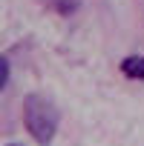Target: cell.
Returning <instances> with one entry per match:
<instances>
[{"mask_svg":"<svg viewBox=\"0 0 144 146\" xmlns=\"http://www.w3.org/2000/svg\"><path fill=\"white\" fill-rule=\"evenodd\" d=\"M58 123H61V115H58V106L49 98H43L38 92L23 98V126L35 137L38 146H49L55 140Z\"/></svg>","mask_w":144,"mask_h":146,"instance_id":"cell-1","label":"cell"},{"mask_svg":"<svg viewBox=\"0 0 144 146\" xmlns=\"http://www.w3.org/2000/svg\"><path fill=\"white\" fill-rule=\"evenodd\" d=\"M9 72H12L9 57H3V54H0V92H3V89H6V83H9Z\"/></svg>","mask_w":144,"mask_h":146,"instance_id":"cell-3","label":"cell"},{"mask_svg":"<svg viewBox=\"0 0 144 146\" xmlns=\"http://www.w3.org/2000/svg\"><path fill=\"white\" fill-rule=\"evenodd\" d=\"M121 72L133 80H144V54H130L121 60Z\"/></svg>","mask_w":144,"mask_h":146,"instance_id":"cell-2","label":"cell"},{"mask_svg":"<svg viewBox=\"0 0 144 146\" xmlns=\"http://www.w3.org/2000/svg\"><path fill=\"white\" fill-rule=\"evenodd\" d=\"M9 146H20V143H9Z\"/></svg>","mask_w":144,"mask_h":146,"instance_id":"cell-4","label":"cell"}]
</instances>
